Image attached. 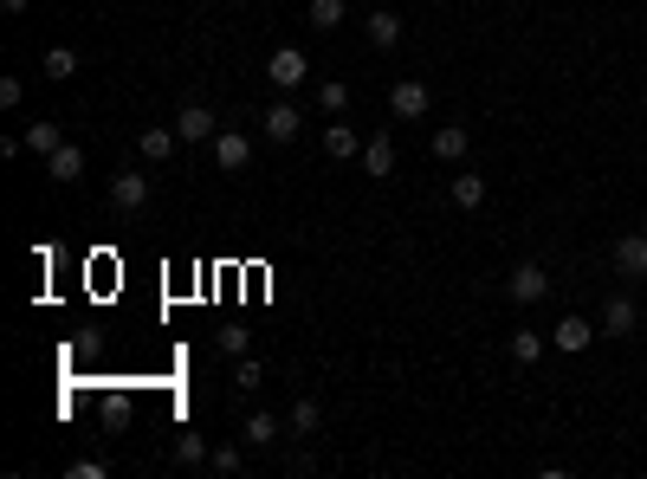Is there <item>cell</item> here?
<instances>
[{
  "mask_svg": "<svg viewBox=\"0 0 647 479\" xmlns=\"http://www.w3.org/2000/svg\"><path fill=\"white\" fill-rule=\"evenodd\" d=\"M175 460H182V467H208V441H201V434H182V441H175Z\"/></svg>",
  "mask_w": 647,
  "mask_h": 479,
  "instance_id": "25",
  "label": "cell"
},
{
  "mask_svg": "<svg viewBox=\"0 0 647 479\" xmlns=\"http://www.w3.org/2000/svg\"><path fill=\"white\" fill-rule=\"evenodd\" d=\"M466 143H473V136H466V123H440V130H434V156L440 162H460Z\"/></svg>",
  "mask_w": 647,
  "mask_h": 479,
  "instance_id": "18",
  "label": "cell"
},
{
  "mask_svg": "<svg viewBox=\"0 0 647 479\" xmlns=\"http://www.w3.org/2000/svg\"><path fill=\"white\" fill-rule=\"evenodd\" d=\"M324 428V408L311 402V395H298L292 408H285V434H298V441H305V434H318Z\"/></svg>",
  "mask_w": 647,
  "mask_h": 479,
  "instance_id": "12",
  "label": "cell"
},
{
  "mask_svg": "<svg viewBox=\"0 0 647 479\" xmlns=\"http://www.w3.org/2000/svg\"><path fill=\"white\" fill-rule=\"evenodd\" d=\"M175 136H182V143H214L220 117L208 111V104H182V111H175Z\"/></svg>",
  "mask_w": 647,
  "mask_h": 479,
  "instance_id": "6",
  "label": "cell"
},
{
  "mask_svg": "<svg viewBox=\"0 0 647 479\" xmlns=\"http://www.w3.org/2000/svg\"><path fill=\"white\" fill-rule=\"evenodd\" d=\"M233 382H240V395H253L259 382H266V369H259L253 357H240V369H233Z\"/></svg>",
  "mask_w": 647,
  "mask_h": 479,
  "instance_id": "26",
  "label": "cell"
},
{
  "mask_svg": "<svg viewBox=\"0 0 647 479\" xmlns=\"http://www.w3.org/2000/svg\"><path fill=\"white\" fill-rule=\"evenodd\" d=\"M538 357H544V337H538V331H512V363L531 369Z\"/></svg>",
  "mask_w": 647,
  "mask_h": 479,
  "instance_id": "24",
  "label": "cell"
},
{
  "mask_svg": "<svg viewBox=\"0 0 647 479\" xmlns=\"http://www.w3.org/2000/svg\"><path fill=\"white\" fill-rule=\"evenodd\" d=\"M318 111H330V117L350 111V85H343V78H324L318 85Z\"/></svg>",
  "mask_w": 647,
  "mask_h": 479,
  "instance_id": "22",
  "label": "cell"
},
{
  "mask_svg": "<svg viewBox=\"0 0 647 479\" xmlns=\"http://www.w3.org/2000/svg\"><path fill=\"white\" fill-rule=\"evenodd\" d=\"M635 324H641L635 298H622V292H615L609 305H602V331H609V337H635Z\"/></svg>",
  "mask_w": 647,
  "mask_h": 479,
  "instance_id": "11",
  "label": "cell"
},
{
  "mask_svg": "<svg viewBox=\"0 0 647 479\" xmlns=\"http://www.w3.org/2000/svg\"><path fill=\"white\" fill-rule=\"evenodd\" d=\"M26 149H33V156H52V149H59L65 143V136H59V123H46V117H39V123H26Z\"/></svg>",
  "mask_w": 647,
  "mask_h": 479,
  "instance_id": "21",
  "label": "cell"
},
{
  "mask_svg": "<svg viewBox=\"0 0 647 479\" xmlns=\"http://www.w3.org/2000/svg\"><path fill=\"white\" fill-rule=\"evenodd\" d=\"M208 467H214V473H240V467H246V454H240V447H214Z\"/></svg>",
  "mask_w": 647,
  "mask_h": 479,
  "instance_id": "27",
  "label": "cell"
},
{
  "mask_svg": "<svg viewBox=\"0 0 647 479\" xmlns=\"http://www.w3.org/2000/svg\"><path fill=\"white\" fill-rule=\"evenodd\" d=\"M246 162H253V136H246V130H220L214 136V169L220 175H240Z\"/></svg>",
  "mask_w": 647,
  "mask_h": 479,
  "instance_id": "5",
  "label": "cell"
},
{
  "mask_svg": "<svg viewBox=\"0 0 647 479\" xmlns=\"http://www.w3.org/2000/svg\"><path fill=\"white\" fill-rule=\"evenodd\" d=\"M266 78H272V91H298V85L311 78V59H305L298 46H279V52L266 59Z\"/></svg>",
  "mask_w": 647,
  "mask_h": 479,
  "instance_id": "3",
  "label": "cell"
},
{
  "mask_svg": "<svg viewBox=\"0 0 647 479\" xmlns=\"http://www.w3.org/2000/svg\"><path fill=\"white\" fill-rule=\"evenodd\" d=\"M39 78H52V85H65V78H78V52H72V46H52L46 59H39Z\"/></svg>",
  "mask_w": 647,
  "mask_h": 479,
  "instance_id": "19",
  "label": "cell"
},
{
  "mask_svg": "<svg viewBox=\"0 0 647 479\" xmlns=\"http://www.w3.org/2000/svg\"><path fill=\"white\" fill-rule=\"evenodd\" d=\"M589 344H596V324L589 318H557V350L576 357V350H589Z\"/></svg>",
  "mask_w": 647,
  "mask_h": 479,
  "instance_id": "16",
  "label": "cell"
},
{
  "mask_svg": "<svg viewBox=\"0 0 647 479\" xmlns=\"http://www.w3.org/2000/svg\"><path fill=\"white\" fill-rule=\"evenodd\" d=\"M363 33H369V46H376V52H395V46H402V13L376 7V13L363 20Z\"/></svg>",
  "mask_w": 647,
  "mask_h": 479,
  "instance_id": "9",
  "label": "cell"
},
{
  "mask_svg": "<svg viewBox=\"0 0 647 479\" xmlns=\"http://www.w3.org/2000/svg\"><path fill=\"white\" fill-rule=\"evenodd\" d=\"M110 208L117 214H143L149 208V175L143 169H117L110 175Z\"/></svg>",
  "mask_w": 647,
  "mask_h": 479,
  "instance_id": "1",
  "label": "cell"
},
{
  "mask_svg": "<svg viewBox=\"0 0 647 479\" xmlns=\"http://www.w3.org/2000/svg\"><path fill=\"white\" fill-rule=\"evenodd\" d=\"M505 292H512L518 305H538V298H550V272L538 266V259H518L512 279H505Z\"/></svg>",
  "mask_w": 647,
  "mask_h": 479,
  "instance_id": "4",
  "label": "cell"
},
{
  "mask_svg": "<svg viewBox=\"0 0 647 479\" xmlns=\"http://www.w3.org/2000/svg\"><path fill=\"white\" fill-rule=\"evenodd\" d=\"M46 175H52V182H78V175H85V149H78V143H59L46 156Z\"/></svg>",
  "mask_w": 647,
  "mask_h": 479,
  "instance_id": "13",
  "label": "cell"
},
{
  "mask_svg": "<svg viewBox=\"0 0 647 479\" xmlns=\"http://www.w3.org/2000/svg\"><path fill=\"white\" fill-rule=\"evenodd\" d=\"M453 208L460 214L486 208V175H453Z\"/></svg>",
  "mask_w": 647,
  "mask_h": 479,
  "instance_id": "20",
  "label": "cell"
},
{
  "mask_svg": "<svg viewBox=\"0 0 647 479\" xmlns=\"http://www.w3.org/2000/svg\"><path fill=\"white\" fill-rule=\"evenodd\" d=\"M26 7H33V0H0V13H26Z\"/></svg>",
  "mask_w": 647,
  "mask_h": 479,
  "instance_id": "30",
  "label": "cell"
},
{
  "mask_svg": "<svg viewBox=\"0 0 647 479\" xmlns=\"http://www.w3.org/2000/svg\"><path fill=\"white\" fill-rule=\"evenodd\" d=\"M279 428H285L279 415H266V408H253V415H246V434H240V441H246V447H272V441H279Z\"/></svg>",
  "mask_w": 647,
  "mask_h": 479,
  "instance_id": "17",
  "label": "cell"
},
{
  "mask_svg": "<svg viewBox=\"0 0 647 479\" xmlns=\"http://www.w3.org/2000/svg\"><path fill=\"white\" fill-rule=\"evenodd\" d=\"M609 266L622 272V279H647V234H622L609 246Z\"/></svg>",
  "mask_w": 647,
  "mask_h": 479,
  "instance_id": "7",
  "label": "cell"
},
{
  "mask_svg": "<svg viewBox=\"0 0 647 479\" xmlns=\"http://www.w3.org/2000/svg\"><path fill=\"white\" fill-rule=\"evenodd\" d=\"M220 350H227V357H246V331H240V324H233V331H220Z\"/></svg>",
  "mask_w": 647,
  "mask_h": 479,
  "instance_id": "29",
  "label": "cell"
},
{
  "mask_svg": "<svg viewBox=\"0 0 647 479\" xmlns=\"http://www.w3.org/2000/svg\"><path fill=\"white\" fill-rule=\"evenodd\" d=\"M305 20L318 26V33H330V26H343V0H311V7H305Z\"/></svg>",
  "mask_w": 647,
  "mask_h": 479,
  "instance_id": "23",
  "label": "cell"
},
{
  "mask_svg": "<svg viewBox=\"0 0 647 479\" xmlns=\"http://www.w3.org/2000/svg\"><path fill=\"white\" fill-rule=\"evenodd\" d=\"M428 104H434V91L421 85V78H395V85H389V111H395V123L428 117Z\"/></svg>",
  "mask_w": 647,
  "mask_h": 479,
  "instance_id": "2",
  "label": "cell"
},
{
  "mask_svg": "<svg viewBox=\"0 0 647 479\" xmlns=\"http://www.w3.org/2000/svg\"><path fill=\"white\" fill-rule=\"evenodd\" d=\"M259 136H266V143H298V104H292V98L266 104V117H259Z\"/></svg>",
  "mask_w": 647,
  "mask_h": 479,
  "instance_id": "8",
  "label": "cell"
},
{
  "mask_svg": "<svg viewBox=\"0 0 647 479\" xmlns=\"http://www.w3.org/2000/svg\"><path fill=\"white\" fill-rule=\"evenodd\" d=\"M20 98H26V85H20V78H0V111H20Z\"/></svg>",
  "mask_w": 647,
  "mask_h": 479,
  "instance_id": "28",
  "label": "cell"
},
{
  "mask_svg": "<svg viewBox=\"0 0 647 479\" xmlns=\"http://www.w3.org/2000/svg\"><path fill=\"white\" fill-rule=\"evenodd\" d=\"M363 175H376V182H382V175H395V143H389V136H369V143H363Z\"/></svg>",
  "mask_w": 647,
  "mask_h": 479,
  "instance_id": "15",
  "label": "cell"
},
{
  "mask_svg": "<svg viewBox=\"0 0 647 479\" xmlns=\"http://www.w3.org/2000/svg\"><path fill=\"white\" fill-rule=\"evenodd\" d=\"M324 156L330 162H363V136L350 123H324Z\"/></svg>",
  "mask_w": 647,
  "mask_h": 479,
  "instance_id": "10",
  "label": "cell"
},
{
  "mask_svg": "<svg viewBox=\"0 0 647 479\" xmlns=\"http://www.w3.org/2000/svg\"><path fill=\"white\" fill-rule=\"evenodd\" d=\"M175 143H182V136H175L169 123H143V162H169Z\"/></svg>",
  "mask_w": 647,
  "mask_h": 479,
  "instance_id": "14",
  "label": "cell"
}]
</instances>
